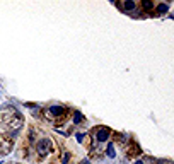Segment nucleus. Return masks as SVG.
<instances>
[{
  "label": "nucleus",
  "mask_w": 174,
  "mask_h": 164,
  "mask_svg": "<svg viewBox=\"0 0 174 164\" xmlns=\"http://www.w3.org/2000/svg\"><path fill=\"white\" fill-rule=\"evenodd\" d=\"M63 113H65V109L62 106H51L50 108V115H56L58 116V115H63Z\"/></svg>",
  "instance_id": "nucleus-3"
},
{
  "label": "nucleus",
  "mask_w": 174,
  "mask_h": 164,
  "mask_svg": "<svg viewBox=\"0 0 174 164\" xmlns=\"http://www.w3.org/2000/svg\"><path fill=\"white\" fill-rule=\"evenodd\" d=\"M107 156H109V157H115V156H116L115 145H113V144H107Z\"/></svg>",
  "instance_id": "nucleus-5"
},
{
  "label": "nucleus",
  "mask_w": 174,
  "mask_h": 164,
  "mask_svg": "<svg viewBox=\"0 0 174 164\" xmlns=\"http://www.w3.org/2000/svg\"><path fill=\"white\" fill-rule=\"evenodd\" d=\"M123 7H125V11H133L135 9V2L133 0H126L125 4H123Z\"/></svg>",
  "instance_id": "nucleus-4"
},
{
  "label": "nucleus",
  "mask_w": 174,
  "mask_h": 164,
  "mask_svg": "<svg viewBox=\"0 0 174 164\" xmlns=\"http://www.w3.org/2000/svg\"><path fill=\"white\" fill-rule=\"evenodd\" d=\"M167 11H169V7H167V4H160L159 7H157V12H159V14H160V12H162V14H164V12H167Z\"/></svg>",
  "instance_id": "nucleus-6"
},
{
  "label": "nucleus",
  "mask_w": 174,
  "mask_h": 164,
  "mask_svg": "<svg viewBox=\"0 0 174 164\" xmlns=\"http://www.w3.org/2000/svg\"><path fill=\"white\" fill-rule=\"evenodd\" d=\"M38 150H39V154H46L51 150V142H50L48 139H43L38 142Z\"/></svg>",
  "instance_id": "nucleus-1"
},
{
  "label": "nucleus",
  "mask_w": 174,
  "mask_h": 164,
  "mask_svg": "<svg viewBox=\"0 0 174 164\" xmlns=\"http://www.w3.org/2000/svg\"><path fill=\"white\" fill-rule=\"evenodd\" d=\"M82 164H91V162H89L87 159H85V161H82Z\"/></svg>",
  "instance_id": "nucleus-11"
},
{
  "label": "nucleus",
  "mask_w": 174,
  "mask_h": 164,
  "mask_svg": "<svg viewBox=\"0 0 174 164\" xmlns=\"http://www.w3.org/2000/svg\"><path fill=\"white\" fill-rule=\"evenodd\" d=\"M68 159H70V156H68V154H65V156H63V164H67Z\"/></svg>",
  "instance_id": "nucleus-10"
},
{
  "label": "nucleus",
  "mask_w": 174,
  "mask_h": 164,
  "mask_svg": "<svg viewBox=\"0 0 174 164\" xmlns=\"http://www.w3.org/2000/svg\"><path fill=\"white\" fill-rule=\"evenodd\" d=\"M74 120H75V123H79V121L82 120V115L80 113H75V116H74Z\"/></svg>",
  "instance_id": "nucleus-8"
},
{
  "label": "nucleus",
  "mask_w": 174,
  "mask_h": 164,
  "mask_svg": "<svg viewBox=\"0 0 174 164\" xmlns=\"http://www.w3.org/2000/svg\"><path fill=\"white\" fill-rule=\"evenodd\" d=\"M107 137H109V130H107V128H101V130L97 132V135H96L97 142H106Z\"/></svg>",
  "instance_id": "nucleus-2"
},
{
  "label": "nucleus",
  "mask_w": 174,
  "mask_h": 164,
  "mask_svg": "<svg viewBox=\"0 0 174 164\" xmlns=\"http://www.w3.org/2000/svg\"><path fill=\"white\" fill-rule=\"evenodd\" d=\"M135 164H144V162H142V161H137V162H135Z\"/></svg>",
  "instance_id": "nucleus-12"
},
{
  "label": "nucleus",
  "mask_w": 174,
  "mask_h": 164,
  "mask_svg": "<svg viewBox=\"0 0 174 164\" xmlns=\"http://www.w3.org/2000/svg\"><path fill=\"white\" fill-rule=\"evenodd\" d=\"M75 139H77V142H82V140H84V133H77Z\"/></svg>",
  "instance_id": "nucleus-9"
},
{
  "label": "nucleus",
  "mask_w": 174,
  "mask_h": 164,
  "mask_svg": "<svg viewBox=\"0 0 174 164\" xmlns=\"http://www.w3.org/2000/svg\"><path fill=\"white\" fill-rule=\"evenodd\" d=\"M144 7L145 9H152V2L150 0H144Z\"/></svg>",
  "instance_id": "nucleus-7"
}]
</instances>
